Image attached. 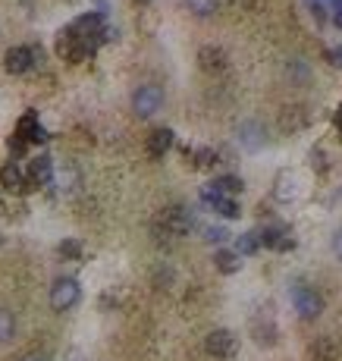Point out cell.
<instances>
[{
	"mask_svg": "<svg viewBox=\"0 0 342 361\" xmlns=\"http://www.w3.org/2000/svg\"><path fill=\"white\" fill-rule=\"evenodd\" d=\"M79 298H82V289H79V283L72 277H60L57 283L51 286V305H53V311L76 308Z\"/></svg>",
	"mask_w": 342,
	"mask_h": 361,
	"instance_id": "6da1fadb",
	"label": "cell"
},
{
	"mask_svg": "<svg viewBox=\"0 0 342 361\" xmlns=\"http://www.w3.org/2000/svg\"><path fill=\"white\" fill-rule=\"evenodd\" d=\"M292 305H295V311H298L301 320H314V317H320V311H324V298H320L311 286H301V283L292 286Z\"/></svg>",
	"mask_w": 342,
	"mask_h": 361,
	"instance_id": "7a4b0ae2",
	"label": "cell"
},
{
	"mask_svg": "<svg viewBox=\"0 0 342 361\" xmlns=\"http://www.w3.org/2000/svg\"><path fill=\"white\" fill-rule=\"evenodd\" d=\"M66 32H70L72 38H79V41H88V44H95V48H98V41L104 38V16H100V13L79 16Z\"/></svg>",
	"mask_w": 342,
	"mask_h": 361,
	"instance_id": "3957f363",
	"label": "cell"
},
{
	"mask_svg": "<svg viewBox=\"0 0 342 361\" xmlns=\"http://www.w3.org/2000/svg\"><path fill=\"white\" fill-rule=\"evenodd\" d=\"M160 107H164V88H160V85H142V88L132 95V110L142 119L154 117Z\"/></svg>",
	"mask_w": 342,
	"mask_h": 361,
	"instance_id": "277c9868",
	"label": "cell"
},
{
	"mask_svg": "<svg viewBox=\"0 0 342 361\" xmlns=\"http://www.w3.org/2000/svg\"><path fill=\"white\" fill-rule=\"evenodd\" d=\"M157 226L164 230V236H185V232L192 230V214L185 211V207H166L164 214H160Z\"/></svg>",
	"mask_w": 342,
	"mask_h": 361,
	"instance_id": "5b68a950",
	"label": "cell"
},
{
	"mask_svg": "<svg viewBox=\"0 0 342 361\" xmlns=\"http://www.w3.org/2000/svg\"><path fill=\"white\" fill-rule=\"evenodd\" d=\"M204 349L213 358H232L236 355V336L230 330H213V333H207Z\"/></svg>",
	"mask_w": 342,
	"mask_h": 361,
	"instance_id": "8992f818",
	"label": "cell"
},
{
	"mask_svg": "<svg viewBox=\"0 0 342 361\" xmlns=\"http://www.w3.org/2000/svg\"><path fill=\"white\" fill-rule=\"evenodd\" d=\"M4 66H6V72H13V76H22V72H29L32 66H35V51H32V48H13V51H6Z\"/></svg>",
	"mask_w": 342,
	"mask_h": 361,
	"instance_id": "52a82bcc",
	"label": "cell"
},
{
	"mask_svg": "<svg viewBox=\"0 0 342 361\" xmlns=\"http://www.w3.org/2000/svg\"><path fill=\"white\" fill-rule=\"evenodd\" d=\"M53 179V164L51 157H35L29 164V176H25V183H29V189H35V185H48Z\"/></svg>",
	"mask_w": 342,
	"mask_h": 361,
	"instance_id": "ba28073f",
	"label": "cell"
},
{
	"mask_svg": "<svg viewBox=\"0 0 342 361\" xmlns=\"http://www.w3.org/2000/svg\"><path fill=\"white\" fill-rule=\"evenodd\" d=\"M22 142H48V132L41 129V123H38L35 113H25L22 119H19V132H16Z\"/></svg>",
	"mask_w": 342,
	"mask_h": 361,
	"instance_id": "9c48e42d",
	"label": "cell"
},
{
	"mask_svg": "<svg viewBox=\"0 0 342 361\" xmlns=\"http://www.w3.org/2000/svg\"><path fill=\"white\" fill-rule=\"evenodd\" d=\"M308 361H339V346L330 336H320L317 343L308 349Z\"/></svg>",
	"mask_w": 342,
	"mask_h": 361,
	"instance_id": "30bf717a",
	"label": "cell"
},
{
	"mask_svg": "<svg viewBox=\"0 0 342 361\" xmlns=\"http://www.w3.org/2000/svg\"><path fill=\"white\" fill-rule=\"evenodd\" d=\"M258 242L267 245V249H277V251H286V249H292V245H295L283 230H277V226H267L264 232H258Z\"/></svg>",
	"mask_w": 342,
	"mask_h": 361,
	"instance_id": "8fae6325",
	"label": "cell"
},
{
	"mask_svg": "<svg viewBox=\"0 0 342 361\" xmlns=\"http://www.w3.org/2000/svg\"><path fill=\"white\" fill-rule=\"evenodd\" d=\"M170 145H173L170 129H154L151 138H147V151H151V157H164L166 151H170Z\"/></svg>",
	"mask_w": 342,
	"mask_h": 361,
	"instance_id": "7c38bea8",
	"label": "cell"
},
{
	"mask_svg": "<svg viewBox=\"0 0 342 361\" xmlns=\"http://www.w3.org/2000/svg\"><path fill=\"white\" fill-rule=\"evenodd\" d=\"M0 185H4V189H10V192L25 189V176L19 173V166H16V164H6L4 170H0Z\"/></svg>",
	"mask_w": 342,
	"mask_h": 361,
	"instance_id": "4fadbf2b",
	"label": "cell"
},
{
	"mask_svg": "<svg viewBox=\"0 0 342 361\" xmlns=\"http://www.w3.org/2000/svg\"><path fill=\"white\" fill-rule=\"evenodd\" d=\"M261 126L258 123H245L242 129H239V138H242V145L245 148H261V145H264V136H261Z\"/></svg>",
	"mask_w": 342,
	"mask_h": 361,
	"instance_id": "5bb4252c",
	"label": "cell"
},
{
	"mask_svg": "<svg viewBox=\"0 0 342 361\" xmlns=\"http://www.w3.org/2000/svg\"><path fill=\"white\" fill-rule=\"evenodd\" d=\"M213 261H217V270H223V273H236L239 267H242V261H239L236 251H226V249L217 251V258Z\"/></svg>",
	"mask_w": 342,
	"mask_h": 361,
	"instance_id": "9a60e30c",
	"label": "cell"
},
{
	"mask_svg": "<svg viewBox=\"0 0 342 361\" xmlns=\"http://www.w3.org/2000/svg\"><path fill=\"white\" fill-rule=\"evenodd\" d=\"M13 336H16V317H13V311L0 308V343H10Z\"/></svg>",
	"mask_w": 342,
	"mask_h": 361,
	"instance_id": "2e32d148",
	"label": "cell"
},
{
	"mask_svg": "<svg viewBox=\"0 0 342 361\" xmlns=\"http://www.w3.org/2000/svg\"><path fill=\"white\" fill-rule=\"evenodd\" d=\"M207 204H211L213 211L220 214V217H230V220H232V217H239V204L232 202V198H226V195H223V198H211Z\"/></svg>",
	"mask_w": 342,
	"mask_h": 361,
	"instance_id": "e0dca14e",
	"label": "cell"
},
{
	"mask_svg": "<svg viewBox=\"0 0 342 361\" xmlns=\"http://www.w3.org/2000/svg\"><path fill=\"white\" fill-rule=\"evenodd\" d=\"M185 6H189L195 16H213V13L220 10V0H185Z\"/></svg>",
	"mask_w": 342,
	"mask_h": 361,
	"instance_id": "ac0fdd59",
	"label": "cell"
},
{
	"mask_svg": "<svg viewBox=\"0 0 342 361\" xmlns=\"http://www.w3.org/2000/svg\"><path fill=\"white\" fill-rule=\"evenodd\" d=\"M201 66L204 70H223V51H217V48H204L201 51Z\"/></svg>",
	"mask_w": 342,
	"mask_h": 361,
	"instance_id": "d6986e66",
	"label": "cell"
},
{
	"mask_svg": "<svg viewBox=\"0 0 342 361\" xmlns=\"http://www.w3.org/2000/svg\"><path fill=\"white\" fill-rule=\"evenodd\" d=\"M258 249H261L258 232H245V236H239V242H236V255H254Z\"/></svg>",
	"mask_w": 342,
	"mask_h": 361,
	"instance_id": "ffe728a7",
	"label": "cell"
},
{
	"mask_svg": "<svg viewBox=\"0 0 342 361\" xmlns=\"http://www.w3.org/2000/svg\"><path fill=\"white\" fill-rule=\"evenodd\" d=\"M60 255L70 258V261H79L82 258V245H79L76 239H66V242H60Z\"/></svg>",
	"mask_w": 342,
	"mask_h": 361,
	"instance_id": "44dd1931",
	"label": "cell"
},
{
	"mask_svg": "<svg viewBox=\"0 0 342 361\" xmlns=\"http://www.w3.org/2000/svg\"><path fill=\"white\" fill-rule=\"evenodd\" d=\"M226 236H230V232H226V230H220V226H211V230H207V242H223V239Z\"/></svg>",
	"mask_w": 342,
	"mask_h": 361,
	"instance_id": "7402d4cb",
	"label": "cell"
},
{
	"mask_svg": "<svg viewBox=\"0 0 342 361\" xmlns=\"http://www.w3.org/2000/svg\"><path fill=\"white\" fill-rule=\"evenodd\" d=\"M333 255H336L342 261V230L333 232Z\"/></svg>",
	"mask_w": 342,
	"mask_h": 361,
	"instance_id": "603a6c76",
	"label": "cell"
},
{
	"mask_svg": "<svg viewBox=\"0 0 342 361\" xmlns=\"http://www.w3.org/2000/svg\"><path fill=\"white\" fill-rule=\"evenodd\" d=\"M213 164V151H201L198 155V166H211Z\"/></svg>",
	"mask_w": 342,
	"mask_h": 361,
	"instance_id": "cb8c5ba5",
	"label": "cell"
},
{
	"mask_svg": "<svg viewBox=\"0 0 342 361\" xmlns=\"http://www.w3.org/2000/svg\"><path fill=\"white\" fill-rule=\"evenodd\" d=\"M19 361H44V355H22Z\"/></svg>",
	"mask_w": 342,
	"mask_h": 361,
	"instance_id": "d4e9b609",
	"label": "cell"
},
{
	"mask_svg": "<svg viewBox=\"0 0 342 361\" xmlns=\"http://www.w3.org/2000/svg\"><path fill=\"white\" fill-rule=\"evenodd\" d=\"M333 22H336L339 29H342V10H339V13H333Z\"/></svg>",
	"mask_w": 342,
	"mask_h": 361,
	"instance_id": "484cf974",
	"label": "cell"
},
{
	"mask_svg": "<svg viewBox=\"0 0 342 361\" xmlns=\"http://www.w3.org/2000/svg\"><path fill=\"white\" fill-rule=\"evenodd\" d=\"M336 126H339V132H342V110L336 113Z\"/></svg>",
	"mask_w": 342,
	"mask_h": 361,
	"instance_id": "4316f807",
	"label": "cell"
},
{
	"mask_svg": "<svg viewBox=\"0 0 342 361\" xmlns=\"http://www.w3.org/2000/svg\"><path fill=\"white\" fill-rule=\"evenodd\" d=\"M336 57H339V60H342V48H339V53H336Z\"/></svg>",
	"mask_w": 342,
	"mask_h": 361,
	"instance_id": "83f0119b",
	"label": "cell"
}]
</instances>
